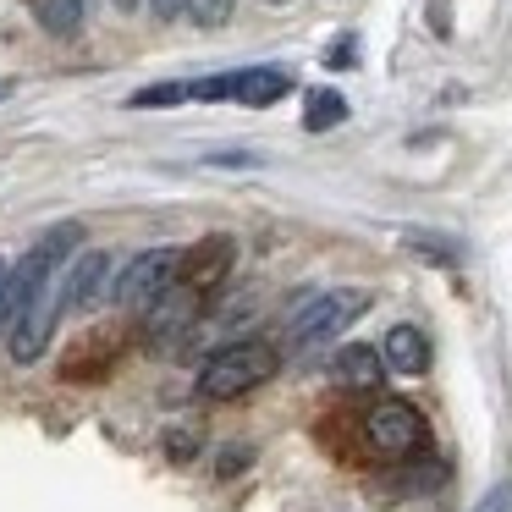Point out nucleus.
I'll return each mask as SVG.
<instances>
[{
    "label": "nucleus",
    "instance_id": "obj_22",
    "mask_svg": "<svg viewBox=\"0 0 512 512\" xmlns=\"http://www.w3.org/2000/svg\"><path fill=\"white\" fill-rule=\"evenodd\" d=\"M248 463H254V446H226V457L215 463V474H221V479H232L237 468H248Z\"/></svg>",
    "mask_w": 512,
    "mask_h": 512
},
{
    "label": "nucleus",
    "instance_id": "obj_27",
    "mask_svg": "<svg viewBox=\"0 0 512 512\" xmlns=\"http://www.w3.org/2000/svg\"><path fill=\"white\" fill-rule=\"evenodd\" d=\"M0 100H6V83H0Z\"/></svg>",
    "mask_w": 512,
    "mask_h": 512
},
{
    "label": "nucleus",
    "instance_id": "obj_3",
    "mask_svg": "<svg viewBox=\"0 0 512 512\" xmlns=\"http://www.w3.org/2000/svg\"><path fill=\"white\" fill-rule=\"evenodd\" d=\"M364 441L386 463H419V457H430V419L408 397H380L364 413Z\"/></svg>",
    "mask_w": 512,
    "mask_h": 512
},
{
    "label": "nucleus",
    "instance_id": "obj_2",
    "mask_svg": "<svg viewBox=\"0 0 512 512\" xmlns=\"http://www.w3.org/2000/svg\"><path fill=\"white\" fill-rule=\"evenodd\" d=\"M276 369H281L276 347L259 342V336H248V342L215 347V353L204 358L193 391H199V402H237V397H248V391H259L265 380H276Z\"/></svg>",
    "mask_w": 512,
    "mask_h": 512
},
{
    "label": "nucleus",
    "instance_id": "obj_17",
    "mask_svg": "<svg viewBox=\"0 0 512 512\" xmlns=\"http://www.w3.org/2000/svg\"><path fill=\"white\" fill-rule=\"evenodd\" d=\"M193 83H149V89L127 94V111H166V105H188Z\"/></svg>",
    "mask_w": 512,
    "mask_h": 512
},
{
    "label": "nucleus",
    "instance_id": "obj_10",
    "mask_svg": "<svg viewBox=\"0 0 512 512\" xmlns=\"http://www.w3.org/2000/svg\"><path fill=\"white\" fill-rule=\"evenodd\" d=\"M56 320H61V292H45V298L34 303V309L23 314V325H17L6 342H12V358L17 364H39L50 347V336H56Z\"/></svg>",
    "mask_w": 512,
    "mask_h": 512
},
{
    "label": "nucleus",
    "instance_id": "obj_6",
    "mask_svg": "<svg viewBox=\"0 0 512 512\" xmlns=\"http://www.w3.org/2000/svg\"><path fill=\"white\" fill-rule=\"evenodd\" d=\"M232 259H237V243L226 232H210V237H199L193 248H182V270H177V287H188V292H215L226 281V270H232Z\"/></svg>",
    "mask_w": 512,
    "mask_h": 512
},
{
    "label": "nucleus",
    "instance_id": "obj_25",
    "mask_svg": "<svg viewBox=\"0 0 512 512\" xmlns=\"http://www.w3.org/2000/svg\"><path fill=\"white\" fill-rule=\"evenodd\" d=\"M116 6H122V12H133V6H138V0H116Z\"/></svg>",
    "mask_w": 512,
    "mask_h": 512
},
{
    "label": "nucleus",
    "instance_id": "obj_1",
    "mask_svg": "<svg viewBox=\"0 0 512 512\" xmlns=\"http://www.w3.org/2000/svg\"><path fill=\"white\" fill-rule=\"evenodd\" d=\"M78 243H83V226H78V221H61L56 232L45 237V243H34L12 270H6V287H0V331H6V336H12L17 325H23V314L50 292L61 259H67Z\"/></svg>",
    "mask_w": 512,
    "mask_h": 512
},
{
    "label": "nucleus",
    "instance_id": "obj_9",
    "mask_svg": "<svg viewBox=\"0 0 512 512\" xmlns=\"http://www.w3.org/2000/svg\"><path fill=\"white\" fill-rule=\"evenodd\" d=\"M199 309H204V298L199 292H188V287H171L166 298L155 303V309L144 314V336L149 342H177V336H188L193 331V320H199Z\"/></svg>",
    "mask_w": 512,
    "mask_h": 512
},
{
    "label": "nucleus",
    "instance_id": "obj_26",
    "mask_svg": "<svg viewBox=\"0 0 512 512\" xmlns=\"http://www.w3.org/2000/svg\"><path fill=\"white\" fill-rule=\"evenodd\" d=\"M265 6H292V0H265Z\"/></svg>",
    "mask_w": 512,
    "mask_h": 512
},
{
    "label": "nucleus",
    "instance_id": "obj_18",
    "mask_svg": "<svg viewBox=\"0 0 512 512\" xmlns=\"http://www.w3.org/2000/svg\"><path fill=\"white\" fill-rule=\"evenodd\" d=\"M199 424H171L166 430V457L171 463H193V457H199Z\"/></svg>",
    "mask_w": 512,
    "mask_h": 512
},
{
    "label": "nucleus",
    "instance_id": "obj_12",
    "mask_svg": "<svg viewBox=\"0 0 512 512\" xmlns=\"http://www.w3.org/2000/svg\"><path fill=\"white\" fill-rule=\"evenodd\" d=\"M292 89H298V83H292V72H281V67H243L237 72L232 100L248 105V111H270V105H281Z\"/></svg>",
    "mask_w": 512,
    "mask_h": 512
},
{
    "label": "nucleus",
    "instance_id": "obj_23",
    "mask_svg": "<svg viewBox=\"0 0 512 512\" xmlns=\"http://www.w3.org/2000/svg\"><path fill=\"white\" fill-rule=\"evenodd\" d=\"M149 6H155V17H160V23H177L182 12L193 17V0H149Z\"/></svg>",
    "mask_w": 512,
    "mask_h": 512
},
{
    "label": "nucleus",
    "instance_id": "obj_28",
    "mask_svg": "<svg viewBox=\"0 0 512 512\" xmlns=\"http://www.w3.org/2000/svg\"><path fill=\"white\" fill-rule=\"evenodd\" d=\"M0 287H6V270H0Z\"/></svg>",
    "mask_w": 512,
    "mask_h": 512
},
{
    "label": "nucleus",
    "instance_id": "obj_7",
    "mask_svg": "<svg viewBox=\"0 0 512 512\" xmlns=\"http://www.w3.org/2000/svg\"><path fill=\"white\" fill-rule=\"evenodd\" d=\"M111 287V254H100V248H89V254H78L67 265V281H61V314H83L89 303H100V292Z\"/></svg>",
    "mask_w": 512,
    "mask_h": 512
},
{
    "label": "nucleus",
    "instance_id": "obj_21",
    "mask_svg": "<svg viewBox=\"0 0 512 512\" xmlns=\"http://www.w3.org/2000/svg\"><path fill=\"white\" fill-rule=\"evenodd\" d=\"M474 512H512V479H501L496 490H485V496H479V507Z\"/></svg>",
    "mask_w": 512,
    "mask_h": 512
},
{
    "label": "nucleus",
    "instance_id": "obj_14",
    "mask_svg": "<svg viewBox=\"0 0 512 512\" xmlns=\"http://www.w3.org/2000/svg\"><path fill=\"white\" fill-rule=\"evenodd\" d=\"M34 17H39L45 34L72 39L83 28V17H89V0H34Z\"/></svg>",
    "mask_w": 512,
    "mask_h": 512
},
{
    "label": "nucleus",
    "instance_id": "obj_13",
    "mask_svg": "<svg viewBox=\"0 0 512 512\" xmlns=\"http://www.w3.org/2000/svg\"><path fill=\"white\" fill-rule=\"evenodd\" d=\"M380 358H386L391 375H424L430 369V336L419 325H391L386 342H380Z\"/></svg>",
    "mask_w": 512,
    "mask_h": 512
},
{
    "label": "nucleus",
    "instance_id": "obj_16",
    "mask_svg": "<svg viewBox=\"0 0 512 512\" xmlns=\"http://www.w3.org/2000/svg\"><path fill=\"white\" fill-rule=\"evenodd\" d=\"M402 248H413V254L435 270H452L457 259H463V248H457L452 237H435V232H402Z\"/></svg>",
    "mask_w": 512,
    "mask_h": 512
},
{
    "label": "nucleus",
    "instance_id": "obj_24",
    "mask_svg": "<svg viewBox=\"0 0 512 512\" xmlns=\"http://www.w3.org/2000/svg\"><path fill=\"white\" fill-rule=\"evenodd\" d=\"M336 45H342V50H331V67H353V61H358V39H336Z\"/></svg>",
    "mask_w": 512,
    "mask_h": 512
},
{
    "label": "nucleus",
    "instance_id": "obj_11",
    "mask_svg": "<svg viewBox=\"0 0 512 512\" xmlns=\"http://www.w3.org/2000/svg\"><path fill=\"white\" fill-rule=\"evenodd\" d=\"M331 375H336V386H347V391H380L386 358H380V347H369V342H347V347L331 353Z\"/></svg>",
    "mask_w": 512,
    "mask_h": 512
},
{
    "label": "nucleus",
    "instance_id": "obj_20",
    "mask_svg": "<svg viewBox=\"0 0 512 512\" xmlns=\"http://www.w3.org/2000/svg\"><path fill=\"white\" fill-rule=\"evenodd\" d=\"M193 23L199 28H226L232 23V0H193Z\"/></svg>",
    "mask_w": 512,
    "mask_h": 512
},
{
    "label": "nucleus",
    "instance_id": "obj_4",
    "mask_svg": "<svg viewBox=\"0 0 512 512\" xmlns=\"http://www.w3.org/2000/svg\"><path fill=\"white\" fill-rule=\"evenodd\" d=\"M364 309H369L364 287H331V292H320V298H309L298 314H292V331H287L292 353H314V347L336 342Z\"/></svg>",
    "mask_w": 512,
    "mask_h": 512
},
{
    "label": "nucleus",
    "instance_id": "obj_15",
    "mask_svg": "<svg viewBox=\"0 0 512 512\" xmlns=\"http://www.w3.org/2000/svg\"><path fill=\"white\" fill-rule=\"evenodd\" d=\"M347 122V100L336 89H309V105H303V133H331V127Z\"/></svg>",
    "mask_w": 512,
    "mask_h": 512
},
{
    "label": "nucleus",
    "instance_id": "obj_5",
    "mask_svg": "<svg viewBox=\"0 0 512 512\" xmlns=\"http://www.w3.org/2000/svg\"><path fill=\"white\" fill-rule=\"evenodd\" d=\"M177 270H182L177 248H144V254H133L122 265V276L111 281V298L122 303L127 314H138V320H144V314L155 309L171 287H177Z\"/></svg>",
    "mask_w": 512,
    "mask_h": 512
},
{
    "label": "nucleus",
    "instance_id": "obj_19",
    "mask_svg": "<svg viewBox=\"0 0 512 512\" xmlns=\"http://www.w3.org/2000/svg\"><path fill=\"white\" fill-rule=\"evenodd\" d=\"M237 94V72H215V78H199L193 83V100L215 105V100H232Z\"/></svg>",
    "mask_w": 512,
    "mask_h": 512
},
{
    "label": "nucleus",
    "instance_id": "obj_8",
    "mask_svg": "<svg viewBox=\"0 0 512 512\" xmlns=\"http://www.w3.org/2000/svg\"><path fill=\"white\" fill-rule=\"evenodd\" d=\"M446 485V463L435 457H419V463H391L386 474H375V501H413V496H430V490Z\"/></svg>",
    "mask_w": 512,
    "mask_h": 512
}]
</instances>
